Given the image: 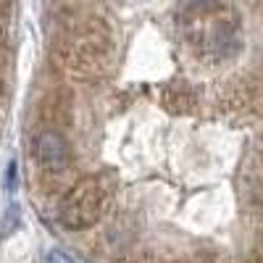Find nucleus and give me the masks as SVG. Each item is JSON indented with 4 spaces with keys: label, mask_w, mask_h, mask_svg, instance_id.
<instances>
[{
    "label": "nucleus",
    "mask_w": 263,
    "mask_h": 263,
    "mask_svg": "<svg viewBox=\"0 0 263 263\" xmlns=\"http://www.w3.org/2000/svg\"><path fill=\"white\" fill-rule=\"evenodd\" d=\"M100 208V192L95 182H84L71 190L61 203V221L66 227H87L98 218Z\"/></svg>",
    "instance_id": "nucleus-1"
},
{
    "label": "nucleus",
    "mask_w": 263,
    "mask_h": 263,
    "mask_svg": "<svg viewBox=\"0 0 263 263\" xmlns=\"http://www.w3.org/2000/svg\"><path fill=\"white\" fill-rule=\"evenodd\" d=\"M34 153H37V161L50 171H58L69 163V147H66L63 137L55 135V132H42L37 137Z\"/></svg>",
    "instance_id": "nucleus-2"
},
{
    "label": "nucleus",
    "mask_w": 263,
    "mask_h": 263,
    "mask_svg": "<svg viewBox=\"0 0 263 263\" xmlns=\"http://www.w3.org/2000/svg\"><path fill=\"white\" fill-rule=\"evenodd\" d=\"M16 224H18V205H11V208L6 211V221H3V234H8V227H11V229H16Z\"/></svg>",
    "instance_id": "nucleus-3"
},
{
    "label": "nucleus",
    "mask_w": 263,
    "mask_h": 263,
    "mask_svg": "<svg viewBox=\"0 0 263 263\" xmlns=\"http://www.w3.org/2000/svg\"><path fill=\"white\" fill-rule=\"evenodd\" d=\"M6 184H8V190H11V192L16 190V161H11V163H8V177H6Z\"/></svg>",
    "instance_id": "nucleus-4"
},
{
    "label": "nucleus",
    "mask_w": 263,
    "mask_h": 263,
    "mask_svg": "<svg viewBox=\"0 0 263 263\" xmlns=\"http://www.w3.org/2000/svg\"><path fill=\"white\" fill-rule=\"evenodd\" d=\"M48 263H74V258H69V255H63V253H50L48 255Z\"/></svg>",
    "instance_id": "nucleus-5"
}]
</instances>
